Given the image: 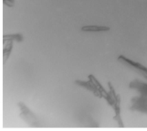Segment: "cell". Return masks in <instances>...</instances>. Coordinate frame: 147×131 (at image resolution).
Segmentation results:
<instances>
[{
  "label": "cell",
  "mask_w": 147,
  "mask_h": 131,
  "mask_svg": "<svg viewBox=\"0 0 147 131\" xmlns=\"http://www.w3.org/2000/svg\"><path fill=\"white\" fill-rule=\"evenodd\" d=\"M3 3L9 7H13L15 3V0H3Z\"/></svg>",
  "instance_id": "8992f818"
},
{
  "label": "cell",
  "mask_w": 147,
  "mask_h": 131,
  "mask_svg": "<svg viewBox=\"0 0 147 131\" xmlns=\"http://www.w3.org/2000/svg\"><path fill=\"white\" fill-rule=\"evenodd\" d=\"M110 29V27L106 26L96 25H88L82 26L81 30L85 32H100L108 31Z\"/></svg>",
  "instance_id": "5b68a950"
},
{
  "label": "cell",
  "mask_w": 147,
  "mask_h": 131,
  "mask_svg": "<svg viewBox=\"0 0 147 131\" xmlns=\"http://www.w3.org/2000/svg\"><path fill=\"white\" fill-rule=\"evenodd\" d=\"M129 86L139 94L131 99L130 110L147 114V83L135 79L130 82Z\"/></svg>",
  "instance_id": "6da1fadb"
},
{
  "label": "cell",
  "mask_w": 147,
  "mask_h": 131,
  "mask_svg": "<svg viewBox=\"0 0 147 131\" xmlns=\"http://www.w3.org/2000/svg\"><path fill=\"white\" fill-rule=\"evenodd\" d=\"M117 60L121 63L135 70L147 80V67L122 55L118 56Z\"/></svg>",
  "instance_id": "277c9868"
},
{
  "label": "cell",
  "mask_w": 147,
  "mask_h": 131,
  "mask_svg": "<svg viewBox=\"0 0 147 131\" xmlns=\"http://www.w3.org/2000/svg\"><path fill=\"white\" fill-rule=\"evenodd\" d=\"M87 81L77 80L75 83L92 92L95 96L99 98L103 97L106 100L108 96V93L106 92L97 80L92 74L88 76Z\"/></svg>",
  "instance_id": "7a4b0ae2"
},
{
  "label": "cell",
  "mask_w": 147,
  "mask_h": 131,
  "mask_svg": "<svg viewBox=\"0 0 147 131\" xmlns=\"http://www.w3.org/2000/svg\"><path fill=\"white\" fill-rule=\"evenodd\" d=\"M108 85L110 90L108 92L109 97L107 101L115 110V115L113 119L117 121L119 127L123 128L124 125L120 115V96L116 94L110 82H108Z\"/></svg>",
  "instance_id": "3957f363"
}]
</instances>
